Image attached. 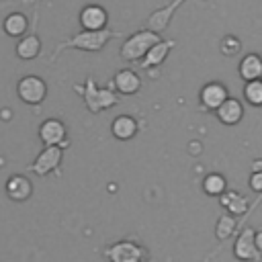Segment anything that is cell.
Instances as JSON below:
<instances>
[{
  "mask_svg": "<svg viewBox=\"0 0 262 262\" xmlns=\"http://www.w3.org/2000/svg\"><path fill=\"white\" fill-rule=\"evenodd\" d=\"M106 23H108V14L98 4H88L80 10L82 31H100V29H106Z\"/></svg>",
  "mask_w": 262,
  "mask_h": 262,
  "instance_id": "cell-6",
  "label": "cell"
},
{
  "mask_svg": "<svg viewBox=\"0 0 262 262\" xmlns=\"http://www.w3.org/2000/svg\"><path fill=\"white\" fill-rule=\"evenodd\" d=\"M244 96L250 104L254 106H262V80H252L246 82L244 86Z\"/></svg>",
  "mask_w": 262,
  "mask_h": 262,
  "instance_id": "cell-21",
  "label": "cell"
},
{
  "mask_svg": "<svg viewBox=\"0 0 262 262\" xmlns=\"http://www.w3.org/2000/svg\"><path fill=\"white\" fill-rule=\"evenodd\" d=\"M254 246H256V250L262 252V229L260 231H254Z\"/></svg>",
  "mask_w": 262,
  "mask_h": 262,
  "instance_id": "cell-25",
  "label": "cell"
},
{
  "mask_svg": "<svg viewBox=\"0 0 262 262\" xmlns=\"http://www.w3.org/2000/svg\"><path fill=\"white\" fill-rule=\"evenodd\" d=\"M14 51H16V55H18L20 59H25V61L35 59V57L41 53V39H39L37 35H23V37L18 39Z\"/></svg>",
  "mask_w": 262,
  "mask_h": 262,
  "instance_id": "cell-14",
  "label": "cell"
},
{
  "mask_svg": "<svg viewBox=\"0 0 262 262\" xmlns=\"http://www.w3.org/2000/svg\"><path fill=\"white\" fill-rule=\"evenodd\" d=\"M215 113H217V119H219L221 123H225V125H235V123L242 121L244 108H242V102H239L237 98L227 96V98L215 108Z\"/></svg>",
  "mask_w": 262,
  "mask_h": 262,
  "instance_id": "cell-9",
  "label": "cell"
},
{
  "mask_svg": "<svg viewBox=\"0 0 262 262\" xmlns=\"http://www.w3.org/2000/svg\"><path fill=\"white\" fill-rule=\"evenodd\" d=\"M242 49V45H239V41L235 39V37H223V41H221V51H223V55H235L237 51Z\"/></svg>",
  "mask_w": 262,
  "mask_h": 262,
  "instance_id": "cell-23",
  "label": "cell"
},
{
  "mask_svg": "<svg viewBox=\"0 0 262 262\" xmlns=\"http://www.w3.org/2000/svg\"><path fill=\"white\" fill-rule=\"evenodd\" d=\"M61 156H63V147H59V145H45V149L31 164V172H35L37 176L51 174L61 164Z\"/></svg>",
  "mask_w": 262,
  "mask_h": 262,
  "instance_id": "cell-4",
  "label": "cell"
},
{
  "mask_svg": "<svg viewBox=\"0 0 262 262\" xmlns=\"http://www.w3.org/2000/svg\"><path fill=\"white\" fill-rule=\"evenodd\" d=\"M250 186H252V190L262 192V172H254L250 176Z\"/></svg>",
  "mask_w": 262,
  "mask_h": 262,
  "instance_id": "cell-24",
  "label": "cell"
},
{
  "mask_svg": "<svg viewBox=\"0 0 262 262\" xmlns=\"http://www.w3.org/2000/svg\"><path fill=\"white\" fill-rule=\"evenodd\" d=\"M172 45H174L172 41H162V39H160V41H158V43H156V45H154V47L139 59V61H141V68L147 70V68H156V66H160V63L166 59V55L170 53Z\"/></svg>",
  "mask_w": 262,
  "mask_h": 262,
  "instance_id": "cell-11",
  "label": "cell"
},
{
  "mask_svg": "<svg viewBox=\"0 0 262 262\" xmlns=\"http://www.w3.org/2000/svg\"><path fill=\"white\" fill-rule=\"evenodd\" d=\"M160 41V35L154 31H137L133 33L123 45H121V57L127 61H139L156 43Z\"/></svg>",
  "mask_w": 262,
  "mask_h": 262,
  "instance_id": "cell-1",
  "label": "cell"
},
{
  "mask_svg": "<svg viewBox=\"0 0 262 262\" xmlns=\"http://www.w3.org/2000/svg\"><path fill=\"white\" fill-rule=\"evenodd\" d=\"M113 37V33L108 29H100V31H80L78 35H74L70 41H66L61 47H74V49H82V51H100L108 39Z\"/></svg>",
  "mask_w": 262,
  "mask_h": 262,
  "instance_id": "cell-2",
  "label": "cell"
},
{
  "mask_svg": "<svg viewBox=\"0 0 262 262\" xmlns=\"http://www.w3.org/2000/svg\"><path fill=\"white\" fill-rule=\"evenodd\" d=\"M6 194H8V199L10 201H14V203H23V201H27V199H31V194H33V184H31V180L27 178V176H23V174H12L8 180H6Z\"/></svg>",
  "mask_w": 262,
  "mask_h": 262,
  "instance_id": "cell-8",
  "label": "cell"
},
{
  "mask_svg": "<svg viewBox=\"0 0 262 262\" xmlns=\"http://www.w3.org/2000/svg\"><path fill=\"white\" fill-rule=\"evenodd\" d=\"M254 172H262V160H256L254 162Z\"/></svg>",
  "mask_w": 262,
  "mask_h": 262,
  "instance_id": "cell-26",
  "label": "cell"
},
{
  "mask_svg": "<svg viewBox=\"0 0 262 262\" xmlns=\"http://www.w3.org/2000/svg\"><path fill=\"white\" fill-rule=\"evenodd\" d=\"M108 256L113 262H139V248L135 244L121 242L108 250Z\"/></svg>",
  "mask_w": 262,
  "mask_h": 262,
  "instance_id": "cell-17",
  "label": "cell"
},
{
  "mask_svg": "<svg viewBox=\"0 0 262 262\" xmlns=\"http://www.w3.org/2000/svg\"><path fill=\"white\" fill-rule=\"evenodd\" d=\"M233 252L239 260H252L258 254V250L254 246V231L252 229H246V231L239 233V237L233 246Z\"/></svg>",
  "mask_w": 262,
  "mask_h": 262,
  "instance_id": "cell-16",
  "label": "cell"
},
{
  "mask_svg": "<svg viewBox=\"0 0 262 262\" xmlns=\"http://www.w3.org/2000/svg\"><path fill=\"white\" fill-rule=\"evenodd\" d=\"M16 94L25 104H41L47 96V84L39 76H25L16 84Z\"/></svg>",
  "mask_w": 262,
  "mask_h": 262,
  "instance_id": "cell-3",
  "label": "cell"
},
{
  "mask_svg": "<svg viewBox=\"0 0 262 262\" xmlns=\"http://www.w3.org/2000/svg\"><path fill=\"white\" fill-rule=\"evenodd\" d=\"M239 76L246 82L260 80V76H262V57L256 55V53L244 55L242 61H239Z\"/></svg>",
  "mask_w": 262,
  "mask_h": 262,
  "instance_id": "cell-13",
  "label": "cell"
},
{
  "mask_svg": "<svg viewBox=\"0 0 262 262\" xmlns=\"http://www.w3.org/2000/svg\"><path fill=\"white\" fill-rule=\"evenodd\" d=\"M113 84L121 94H135L141 86V80L133 70H121V72L115 74Z\"/></svg>",
  "mask_w": 262,
  "mask_h": 262,
  "instance_id": "cell-12",
  "label": "cell"
},
{
  "mask_svg": "<svg viewBox=\"0 0 262 262\" xmlns=\"http://www.w3.org/2000/svg\"><path fill=\"white\" fill-rule=\"evenodd\" d=\"M27 27H29V20L23 12H12L2 23V29L8 37H23L27 33Z\"/></svg>",
  "mask_w": 262,
  "mask_h": 262,
  "instance_id": "cell-19",
  "label": "cell"
},
{
  "mask_svg": "<svg viewBox=\"0 0 262 262\" xmlns=\"http://www.w3.org/2000/svg\"><path fill=\"white\" fill-rule=\"evenodd\" d=\"M182 2H184V0H174L170 6H166V8H162V10H156V12L147 18V29L160 35V31H164V29L168 27V23H170V14H172V12L176 10V6L182 4Z\"/></svg>",
  "mask_w": 262,
  "mask_h": 262,
  "instance_id": "cell-18",
  "label": "cell"
},
{
  "mask_svg": "<svg viewBox=\"0 0 262 262\" xmlns=\"http://www.w3.org/2000/svg\"><path fill=\"white\" fill-rule=\"evenodd\" d=\"M233 229H235V219L229 217V215H223L219 219V223H217V237L225 239V237H229L233 233Z\"/></svg>",
  "mask_w": 262,
  "mask_h": 262,
  "instance_id": "cell-22",
  "label": "cell"
},
{
  "mask_svg": "<svg viewBox=\"0 0 262 262\" xmlns=\"http://www.w3.org/2000/svg\"><path fill=\"white\" fill-rule=\"evenodd\" d=\"M111 131H113V135H115L117 139L127 141V139H131V137L137 133V123H135V119L129 117V115H119V117L113 121Z\"/></svg>",
  "mask_w": 262,
  "mask_h": 262,
  "instance_id": "cell-15",
  "label": "cell"
},
{
  "mask_svg": "<svg viewBox=\"0 0 262 262\" xmlns=\"http://www.w3.org/2000/svg\"><path fill=\"white\" fill-rule=\"evenodd\" d=\"M227 96H229L227 94V88L221 82H209L201 90V102H203V106H207L211 111H215Z\"/></svg>",
  "mask_w": 262,
  "mask_h": 262,
  "instance_id": "cell-10",
  "label": "cell"
},
{
  "mask_svg": "<svg viewBox=\"0 0 262 262\" xmlns=\"http://www.w3.org/2000/svg\"><path fill=\"white\" fill-rule=\"evenodd\" d=\"M225 188H227V182H225V178H223L221 174H217V172L207 174L205 180H203V190H205L207 194H211V196L223 194Z\"/></svg>",
  "mask_w": 262,
  "mask_h": 262,
  "instance_id": "cell-20",
  "label": "cell"
},
{
  "mask_svg": "<svg viewBox=\"0 0 262 262\" xmlns=\"http://www.w3.org/2000/svg\"><path fill=\"white\" fill-rule=\"evenodd\" d=\"M84 100H86V106H88L90 111H94V113L117 104L115 92H111L108 88H98V90H96L92 78L86 80V94H84Z\"/></svg>",
  "mask_w": 262,
  "mask_h": 262,
  "instance_id": "cell-5",
  "label": "cell"
},
{
  "mask_svg": "<svg viewBox=\"0 0 262 262\" xmlns=\"http://www.w3.org/2000/svg\"><path fill=\"white\" fill-rule=\"evenodd\" d=\"M39 139L43 145H63L66 141V125L59 119H47L39 127Z\"/></svg>",
  "mask_w": 262,
  "mask_h": 262,
  "instance_id": "cell-7",
  "label": "cell"
}]
</instances>
